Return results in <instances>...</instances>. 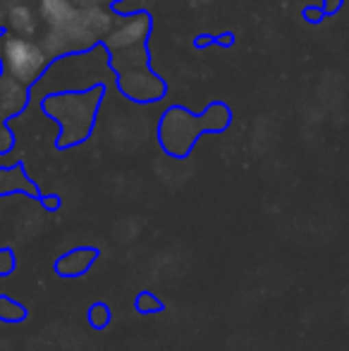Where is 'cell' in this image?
<instances>
[{"instance_id":"1","label":"cell","mask_w":349,"mask_h":351,"mask_svg":"<svg viewBox=\"0 0 349 351\" xmlns=\"http://www.w3.org/2000/svg\"><path fill=\"white\" fill-rule=\"evenodd\" d=\"M230 120H232V110L225 103H210L201 115H191L186 108L173 106L160 117L158 143L168 156L186 158L201 136L208 132L220 134L228 130Z\"/></svg>"},{"instance_id":"2","label":"cell","mask_w":349,"mask_h":351,"mask_svg":"<svg viewBox=\"0 0 349 351\" xmlns=\"http://www.w3.org/2000/svg\"><path fill=\"white\" fill-rule=\"evenodd\" d=\"M103 96H106V86H93L88 91L48 96L41 103L43 112L60 125V136L56 139V146L60 151L80 146V143H84L91 136Z\"/></svg>"},{"instance_id":"3","label":"cell","mask_w":349,"mask_h":351,"mask_svg":"<svg viewBox=\"0 0 349 351\" xmlns=\"http://www.w3.org/2000/svg\"><path fill=\"white\" fill-rule=\"evenodd\" d=\"M3 58H5V65H8V72H12V77H17L19 82L36 84L41 79V74L46 72L43 53L36 46H32L29 41H22V38H10L5 43Z\"/></svg>"},{"instance_id":"4","label":"cell","mask_w":349,"mask_h":351,"mask_svg":"<svg viewBox=\"0 0 349 351\" xmlns=\"http://www.w3.org/2000/svg\"><path fill=\"white\" fill-rule=\"evenodd\" d=\"M98 258H101V249L98 246H75L72 251L62 254L60 258H56L53 270H56L58 278L77 280V278H84Z\"/></svg>"},{"instance_id":"5","label":"cell","mask_w":349,"mask_h":351,"mask_svg":"<svg viewBox=\"0 0 349 351\" xmlns=\"http://www.w3.org/2000/svg\"><path fill=\"white\" fill-rule=\"evenodd\" d=\"M27 318H29L27 306L14 301L10 294H0V323L17 325V323H24Z\"/></svg>"},{"instance_id":"6","label":"cell","mask_w":349,"mask_h":351,"mask_svg":"<svg viewBox=\"0 0 349 351\" xmlns=\"http://www.w3.org/2000/svg\"><path fill=\"white\" fill-rule=\"evenodd\" d=\"M86 320H88V325H91L93 330H106L108 325H110V320H112L110 306L103 304V301H93V304L88 306V311H86Z\"/></svg>"},{"instance_id":"7","label":"cell","mask_w":349,"mask_h":351,"mask_svg":"<svg viewBox=\"0 0 349 351\" xmlns=\"http://www.w3.org/2000/svg\"><path fill=\"white\" fill-rule=\"evenodd\" d=\"M134 308L141 315H154V313H163L165 304L156 294H151V291H139L134 299Z\"/></svg>"},{"instance_id":"8","label":"cell","mask_w":349,"mask_h":351,"mask_svg":"<svg viewBox=\"0 0 349 351\" xmlns=\"http://www.w3.org/2000/svg\"><path fill=\"white\" fill-rule=\"evenodd\" d=\"M41 206H43V208H46L48 213H56V210H60L62 201H60V196L48 194V196H41Z\"/></svg>"},{"instance_id":"9","label":"cell","mask_w":349,"mask_h":351,"mask_svg":"<svg viewBox=\"0 0 349 351\" xmlns=\"http://www.w3.org/2000/svg\"><path fill=\"white\" fill-rule=\"evenodd\" d=\"M342 3H345V0H321L323 14H328V17H330V14H335L337 10L342 8Z\"/></svg>"}]
</instances>
